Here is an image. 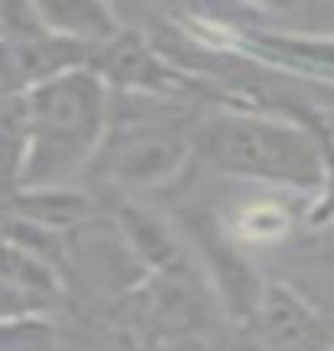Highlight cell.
I'll use <instances>...</instances> for the list:
<instances>
[{"instance_id":"5","label":"cell","mask_w":334,"mask_h":351,"mask_svg":"<svg viewBox=\"0 0 334 351\" xmlns=\"http://www.w3.org/2000/svg\"><path fill=\"white\" fill-rule=\"evenodd\" d=\"M23 168V102L20 95H0V200L20 191Z\"/></svg>"},{"instance_id":"3","label":"cell","mask_w":334,"mask_h":351,"mask_svg":"<svg viewBox=\"0 0 334 351\" xmlns=\"http://www.w3.org/2000/svg\"><path fill=\"white\" fill-rule=\"evenodd\" d=\"M190 161L240 181L308 187L321 178L318 152L302 132L240 108H213L197 115Z\"/></svg>"},{"instance_id":"1","label":"cell","mask_w":334,"mask_h":351,"mask_svg":"<svg viewBox=\"0 0 334 351\" xmlns=\"http://www.w3.org/2000/svg\"><path fill=\"white\" fill-rule=\"evenodd\" d=\"M194 102L108 89V125L86 181L105 184L108 194L170 191L190 171Z\"/></svg>"},{"instance_id":"2","label":"cell","mask_w":334,"mask_h":351,"mask_svg":"<svg viewBox=\"0 0 334 351\" xmlns=\"http://www.w3.org/2000/svg\"><path fill=\"white\" fill-rule=\"evenodd\" d=\"M20 191H62V184L86 178L108 125L105 82L92 69H69L20 92Z\"/></svg>"},{"instance_id":"4","label":"cell","mask_w":334,"mask_h":351,"mask_svg":"<svg viewBox=\"0 0 334 351\" xmlns=\"http://www.w3.org/2000/svg\"><path fill=\"white\" fill-rule=\"evenodd\" d=\"M36 23L56 40L79 46H105L125 30L115 7L105 3H30Z\"/></svg>"}]
</instances>
